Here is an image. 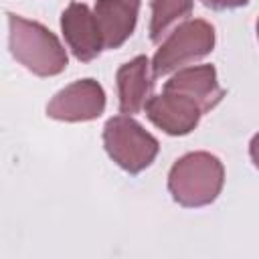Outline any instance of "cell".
<instances>
[{
	"mask_svg": "<svg viewBox=\"0 0 259 259\" xmlns=\"http://www.w3.org/2000/svg\"><path fill=\"white\" fill-rule=\"evenodd\" d=\"M6 16L8 49L16 63L36 77H55L67 69L69 57L55 32H51L45 24L14 12H8Z\"/></svg>",
	"mask_w": 259,
	"mask_h": 259,
	"instance_id": "1",
	"label": "cell"
},
{
	"mask_svg": "<svg viewBox=\"0 0 259 259\" xmlns=\"http://www.w3.org/2000/svg\"><path fill=\"white\" fill-rule=\"evenodd\" d=\"M115 83L119 113L134 115L142 111L150 101L156 83L150 59L146 55H138L132 61L123 63L115 73Z\"/></svg>",
	"mask_w": 259,
	"mask_h": 259,
	"instance_id": "9",
	"label": "cell"
},
{
	"mask_svg": "<svg viewBox=\"0 0 259 259\" xmlns=\"http://www.w3.org/2000/svg\"><path fill=\"white\" fill-rule=\"evenodd\" d=\"M217 42L214 26L202 18H186L160 45L152 59L156 79L166 77L182 67H188L212 53Z\"/></svg>",
	"mask_w": 259,
	"mask_h": 259,
	"instance_id": "4",
	"label": "cell"
},
{
	"mask_svg": "<svg viewBox=\"0 0 259 259\" xmlns=\"http://www.w3.org/2000/svg\"><path fill=\"white\" fill-rule=\"evenodd\" d=\"M144 111L148 119L168 136L190 134L204 115L202 109L190 97L168 89H162L160 95H152Z\"/></svg>",
	"mask_w": 259,
	"mask_h": 259,
	"instance_id": "7",
	"label": "cell"
},
{
	"mask_svg": "<svg viewBox=\"0 0 259 259\" xmlns=\"http://www.w3.org/2000/svg\"><path fill=\"white\" fill-rule=\"evenodd\" d=\"M200 2L210 10H233L249 4V0H200Z\"/></svg>",
	"mask_w": 259,
	"mask_h": 259,
	"instance_id": "12",
	"label": "cell"
},
{
	"mask_svg": "<svg viewBox=\"0 0 259 259\" xmlns=\"http://www.w3.org/2000/svg\"><path fill=\"white\" fill-rule=\"evenodd\" d=\"M164 89L190 97L202 109V113H208L210 109H214L227 95V91L219 85L214 65L182 67L174 71V75L164 83Z\"/></svg>",
	"mask_w": 259,
	"mask_h": 259,
	"instance_id": "8",
	"label": "cell"
},
{
	"mask_svg": "<svg viewBox=\"0 0 259 259\" xmlns=\"http://www.w3.org/2000/svg\"><path fill=\"white\" fill-rule=\"evenodd\" d=\"M249 156H251V162H253V166L259 170V132L251 138V142H249Z\"/></svg>",
	"mask_w": 259,
	"mask_h": 259,
	"instance_id": "13",
	"label": "cell"
},
{
	"mask_svg": "<svg viewBox=\"0 0 259 259\" xmlns=\"http://www.w3.org/2000/svg\"><path fill=\"white\" fill-rule=\"evenodd\" d=\"M225 184L223 162L204 150L180 156L168 172V192L172 200L186 208L212 204Z\"/></svg>",
	"mask_w": 259,
	"mask_h": 259,
	"instance_id": "2",
	"label": "cell"
},
{
	"mask_svg": "<svg viewBox=\"0 0 259 259\" xmlns=\"http://www.w3.org/2000/svg\"><path fill=\"white\" fill-rule=\"evenodd\" d=\"M103 148L123 172L140 174L156 160L160 142L132 115L119 113L103 125Z\"/></svg>",
	"mask_w": 259,
	"mask_h": 259,
	"instance_id": "3",
	"label": "cell"
},
{
	"mask_svg": "<svg viewBox=\"0 0 259 259\" xmlns=\"http://www.w3.org/2000/svg\"><path fill=\"white\" fill-rule=\"evenodd\" d=\"M194 8V0H150V40L160 42L162 36L176 24L184 22Z\"/></svg>",
	"mask_w": 259,
	"mask_h": 259,
	"instance_id": "11",
	"label": "cell"
},
{
	"mask_svg": "<svg viewBox=\"0 0 259 259\" xmlns=\"http://www.w3.org/2000/svg\"><path fill=\"white\" fill-rule=\"evenodd\" d=\"M105 111V91L95 79H79L63 87L47 103V115L57 121H93Z\"/></svg>",
	"mask_w": 259,
	"mask_h": 259,
	"instance_id": "5",
	"label": "cell"
},
{
	"mask_svg": "<svg viewBox=\"0 0 259 259\" xmlns=\"http://www.w3.org/2000/svg\"><path fill=\"white\" fill-rule=\"evenodd\" d=\"M255 28H257V38H259V18H257V26Z\"/></svg>",
	"mask_w": 259,
	"mask_h": 259,
	"instance_id": "14",
	"label": "cell"
},
{
	"mask_svg": "<svg viewBox=\"0 0 259 259\" xmlns=\"http://www.w3.org/2000/svg\"><path fill=\"white\" fill-rule=\"evenodd\" d=\"M61 32L69 51L81 63L97 59L105 49L95 12L83 2H69V6L63 10Z\"/></svg>",
	"mask_w": 259,
	"mask_h": 259,
	"instance_id": "6",
	"label": "cell"
},
{
	"mask_svg": "<svg viewBox=\"0 0 259 259\" xmlns=\"http://www.w3.org/2000/svg\"><path fill=\"white\" fill-rule=\"evenodd\" d=\"M105 49H119L136 30L140 2L138 0H95L93 6Z\"/></svg>",
	"mask_w": 259,
	"mask_h": 259,
	"instance_id": "10",
	"label": "cell"
}]
</instances>
